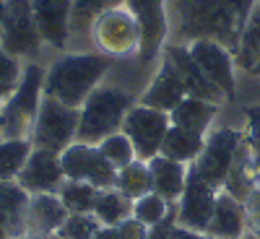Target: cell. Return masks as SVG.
Masks as SVG:
<instances>
[{
    "label": "cell",
    "mask_w": 260,
    "mask_h": 239,
    "mask_svg": "<svg viewBox=\"0 0 260 239\" xmlns=\"http://www.w3.org/2000/svg\"><path fill=\"white\" fill-rule=\"evenodd\" d=\"M255 3H257V8H260V0H255Z\"/></svg>",
    "instance_id": "obj_47"
},
{
    "label": "cell",
    "mask_w": 260,
    "mask_h": 239,
    "mask_svg": "<svg viewBox=\"0 0 260 239\" xmlns=\"http://www.w3.org/2000/svg\"><path fill=\"white\" fill-rule=\"evenodd\" d=\"M115 229H117L120 239H146V236H148V231H151L143 221H138V219H136V216H127V219H125L122 224H117Z\"/></svg>",
    "instance_id": "obj_35"
},
{
    "label": "cell",
    "mask_w": 260,
    "mask_h": 239,
    "mask_svg": "<svg viewBox=\"0 0 260 239\" xmlns=\"http://www.w3.org/2000/svg\"><path fill=\"white\" fill-rule=\"evenodd\" d=\"M216 195H219V187L208 185L190 166L185 192L177 200V226L185 231H192V234H206V229L211 224V216H213Z\"/></svg>",
    "instance_id": "obj_12"
},
{
    "label": "cell",
    "mask_w": 260,
    "mask_h": 239,
    "mask_svg": "<svg viewBox=\"0 0 260 239\" xmlns=\"http://www.w3.org/2000/svg\"><path fill=\"white\" fill-rule=\"evenodd\" d=\"M175 211H177V203L164 200L161 195H156L154 190L146 192V195H141L138 200H133V216H136L138 221H143L148 229L156 226V224H161L167 216L175 213Z\"/></svg>",
    "instance_id": "obj_30"
},
{
    "label": "cell",
    "mask_w": 260,
    "mask_h": 239,
    "mask_svg": "<svg viewBox=\"0 0 260 239\" xmlns=\"http://www.w3.org/2000/svg\"><path fill=\"white\" fill-rule=\"evenodd\" d=\"M252 8L255 0H175L169 6V26L175 21L172 42L190 45L195 39H211L237 52Z\"/></svg>",
    "instance_id": "obj_1"
},
{
    "label": "cell",
    "mask_w": 260,
    "mask_h": 239,
    "mask_svg": "<svg viewBox=\"0 0 260 239\" xmlns=\"http://www.w3.org/2000/svg\"><path fill=\"white\" fill-rule=\"evenodd\" d=\"M6 99H8V94H6V91H0V104H3Z\"/></svg>",
    "instance_id": "obj_44"
},
{
    "label": "cell",
    "mask_w": 260,
    "mask_h": 239,
    "mask_svg": "<svg viewBox=\"0 0 260 239\" xmlns=\"http://www.w3.org/2000/svg\"><path fill=\"white\" fill-rule=\"evenodd\" d=\"M34 151L31 138H3L0 141V182H13Z\"/></svg>",
    "instance_id": "obj_26"
},
{
    "label": "cell",
    "mask_w": 260,
    "mask_h": 239,
    "mask_svg": "<svg viewBox=\"0 0 260 239\" xmlns=\"http://www.w3.org/2000/svg\"><path fill=\"white\" fill-rule=\"evenodd\" d=\"M247 234V208L245 200L234 198L226 190H219L211 224L206 229V236L211 239H242Z\"/></svg>",
    "instance_id": "obj_18"
},
{
    "label": "cell",
    "mask_w": 260,
    "mask_h": 239,
    "mask_svg": "<svg viewBox=\"0 0 260 239\" xmlns=\"http://www.w3.org/2000/svg\"><path fill=\"white\" fill-rule=\"evenodd\" d=\"M242 239H260V236H255V234H250V231H247V234H245Z\"/></svg>",
    "instance_id": "obj_45"
},
{
    "label": "cell",
    "mask_w": 260,
    "mask_h": 239,
    "mask_svg": "<svg viewBox=\"0 0 260 239\" xmlns=\"http://www.w3.org/2000/svg\"><path fill=\"white\" fill-rule=\"evenodd\" d=\"M21 73H24V62L0 47V91L11 94L21 81Z\"/></svg>",
    "instance_id": "obj_33"
},
{
    "label": "cell",
    "mask_w": 260,
    "mask_h": 239,
    "mask_svg": "<svg viewBox=\"0 0 260 239\" xmlns=\"http://www.w3.org/2000/svg\"><path fill=\"white\" fill-rule=\"evenodd\" d=\"M65 219H68V208L62 206L57 192H42L29 198V216H26L29 234H39V236L57 234Z\"/></svg>",
    "instance_id": "obj_20"
},
{
    "label": "cell",
    "mask_w": 260,
    "mask_h": 239,
    "mask_svg": "<svg viewBox=\"0 0 260 239\" xmlns=\"http://www.w3.org/2000/svg\"><path fill=\"white\" fill-rule=\"evenodd\" d=\"M190 55L198 62V68L206 73V78L224 94L226 101L237 99V62L234 52L226 50L219 42L211 39H195L190 42Z\"/></svg>",
    "instance_id": "obj_13"
},
{
    "label": "cell",
    "mask_w": 260,
    "mask_h": 239,
    "mask_svg": "<svg viewBox=\"0 0 260 239\" xmlns=\"http://www.w3.org/2000/svg\"><path fill=\"white\" fill-rule=\"evenodd\" d=\"M203 143H206L203 133H192V130H187V127L169 125L159 154L167 156V159L182 161V164H195V159H198L201 151H203Z\"/></svg>",
    "instance_id": "obj_23"
},
{
    "label": "cell",
    "mask_w": 260,
    "mask_h": 239,
    "mask_svg": "<svg viewBox=\"0 0 260 239\" xmlns=\"http://www.w3.org/2000/svg\"><path fill=\"white\" fill-rule=\"evenodd\" d=\"M148 169H151V185H154V192L161 195L164 200L169 203H177L185 192V185H187V172H190V164H182V161H175V159H167V156H154L148 161Z\"/></svg>",
    "instance_id": "obj_21"
},
{
    "label": "cell",
    "mask_w": 260,
    "mask_h": 239,
    "mask_svg": "<svg viewBox=\"0 0 260 239\" xmlns=\"http://www.w3.org/2000/svg\"><path fill=\"white\" fill-rule=\"evenodd\" d=\"M29 198L31 195L13 182H0V239H18L29 234Z\"/></svg>",
    "instance_id": "obj_19"
},
{
    "label": "cell",
    "mask_w": 260,
    "mask_h": 239,
    "mask_svg": "<svg viewBox=\"0 0 260 239\" xmlns=\"http://www.w3.org/2000/svg\"><path fill=\"white\" fill-rule=\"evenodd\" d=\"M94 216L102 221V226H117L127 216H133V200H127L117 187H104L96 192Z\"/></svg>",
    "instance_id": "obj_25"
},
{
    "label": "cell",
    "mask_w": 260,
    "mask_h": 239,
    "mask_svg": "<svg viewBox=\"0 0 260 239\" xmlns=\"http://www.w3.org/2000/svg\"><path fill=\"white\" fill-rule=\"evenodd\" d=\"M34 21L42 34V42L62 52L71 45V18H73V0H31Z\"/></svg>",
    "instance_id": "obj_14"
},
{
    "label": "cell",
    "mask_w": 260,
    "mask_h": 239,
    "mask_svg": "<svg viewBox=\"0 0 260 239\" xmlns=\"http://www.w3.org/2000/svg\"><path fill=\"white\" fill-rule=\"evenodd\" d=\"M175 239H206V234H192V231H185V229H175Z\"/></svg>",
    "instance_id": "obj_39"
},
{
    "label": "cell",
    "mask_w": 260,
    "mask_h": 239,
    "mask_svg": "<svg viewBox=\"0 0 260 239\" xmlns=\"http://www.w3.org/2000/svg\"><path fill=\"white\" fill-rule=\"evenodd\" d=\"M169 125H172L169 112H161V110H154V107H146V104L136 101L130 107V112L125 115L122 133L136 146L138 159L151 161L154 156H159Z\"/></svg>",
    "instance_id": "obj_9"
},
{
    "label": "cell",
    "mask_w": 260,
    "mask_h": 239,
    "mask_svg": "<svg viewBox=\"0 0 260 239\" xmlns=\"http://www.w3.org/2000/svg\"><path fill=\"white\" fill-rule=\"evenodd\" d=\"M125 6V0H73V18H71V42L91 34L94 21L110 8Z\"/></svg>",
    "instance_id": "obj_27"
},
{
    "label": "cell",
    "mask_w": 260,
    "mask_h": 239,
    "mask_svg": "<svg viewBox=\"0 0 260 239\" xmlns=\"http://www.w3.org/2000/svg\"><path fill=\"white\" fill-rule=\"evenodd\" d=\"M3 18H6V0H0V37H3Z\"/></svg>",
    "instance_id": "obj_40"
},
{
    "label": "cell",
    "mask_w": 260,
    "mask_h": 239,
    "mask_svg": "<svg viewBox=\"0 0 260 239\" xmlns=\"http://www.w3.org/2000/svg\"><path fill=\"white\" fill-rule=\"evenodd\" d=\"M206 239H211V236H206Z\"/></svg>",
    "instance_id": "obj_48"
},
{
    "label": "cell",
    "mask_w": 260,
    "mask_h": 239,
    "mask_svg": "<svg viewBox=\"0 0 260 239\" xmlns=\"http://www.w3.org/2000/svg\"><path fill=\"white\" fill-rule=\"evenodd\" d=\"M136 104V99L130 96V91L120 89L112 83H102L89 94L81 104V120H78V143H102L107 135L120 133L125 115L130 112V107Z\"/></svg>",
    "instance_id": "obj_3"
},
{
    "label": "cell",
    "mask_w": 260,
    "mask_h": 239,
    "mask_svg": "<svg viewBox=\"0 0 260 239\" xmlns=\"http://www.w3.org/2000/svg\"><path fill=\"white\" fill-rule=\"evenodd\" d=\"M245 208H247V231L260 236V185L247 195Z\"/></svg>",
    "instance_id": "obj_34"
},
{
    "label": "cell",
    "mask_w": 260,
    "mask_h": 239,
    "mask_svg": "<svg viewBox=\"0 0 260 239\" xmlns=\"http://www.w3.org/2000/svg\"><path fill=\"white\" fill-rule=\"evenodd\" d=\"M94 239H120V234H117V229H115V226H102V229H99V234H96Z\"/></svg>",
    "instance_id": "obj_38"
},
{
    "label": "cell",
    "mask_w": 260,
    "mask_h": 239,
    "mask_svg": "<svg viewBox=\"0 0 260 239\" xmlns=\"http://www.w3.org/2000/svg\"><path fill=\"white\" fill-rule=\"evenodd\" d=\"M260 60V8L255 3L247 24L242 29V37H240V45H237V52H234V62H237V71L242 73H252V68Z\"/></svg>",
    "instance_id": "obj_24"
},
{
    "label": "cell",
    "mask_w": 260,
    "mask_h": 239,
    "mask_svg": "<svg viewBox=\"0 0 260 239\" xmlns=\"http://www.w3.org/2000/svg\"><path fill=\"white\" fill-rule=\"evenodd\" d=\"M245 133L255 141H260V104L252 107V110H247V127H245Z\"/></svg>",
    "instance_id": "obj_37"
},
{
    "label": "cell",
    "mask_w": 260,
    "mask_h": 239,
    "mask_svg": "<svg viewBox=\"0 0 260 239\" xmlns=\"http://www.w3.org/2000/svg\"><path fill=\"white\" fill-rule=\"evenodd\" d=\"M221 104H213V101H206V99H195V96H185L175 110L169 112V120L172 125L177 127H187L192 133H208L216 122V115H219Z\"/></svg>",
    "instance_id": "obj_22"
},
{
    "label": "cell",
    "mask_w": 260,
    "mask_h": 239,
    "mask_svg": "<svg viewBox=\"0 0 260 239\" xmlns=\"http://www.w3.org/2000/svg\"><path fill=\"white\" fill-rule=\"evenodd\" d=\"M45 239H62V236H57V234H50V236H45Z\"/></svg>",
    "instance_id": "obj_46"
},
{
    "label": "cell",
    "mask_w": 260,
    "mask_h": 239,
    "mask_svg": "<svg viewBox=\"0 0 260 239\" xmlns=\"http://www.w3.org/2000/svg\"><path fill=\"white\" fill-rule=\"evenodd\" d=\"M45 71L39 62H24L18 86L0 104L6 138H31V130L39 115V104L45 96Z\"/></svg>",
    "instance_id": "obj_4"
},
{
    "label": "cell",
    "mask_w": 260,
    "mask_h": 239,
    "mask_svg": "<svg viewBox=\"0 0 260 239\" xmlns=\"http://www.w3.org/2000/svg\"><path fill=\"white\" fill-rule=\"evenodd\" d=\"M6 138V133H3V117H0V141Z\"/></svg>",
    "instance_id": "obj_43"
},
{
    "label": "cell",
    "mask_w": 260,
    "mask_h": 239,
    "mask_svg": "<svg viewBox=\"0 0 260 239\" xmlns=\"http://www.w3.org/2000/svg\"><path fill=\"white\" fill-rule=\"evenodd\" d=\"M112 60L102 52H65L45 71V96H52L68 107H78L102 86Z\"/></svg>",
    "instance_id": "obj_2"
},
{
    "label": "cell",
    "mask_w": 260,
    "mask_h": 239,
    "mask_svg": "<svg viewBox=\"0 0 260 239\" xmlns=\"http://www.w3.org/2000/svg\"><path fill=\"white\" fill-rule=\"evenodd\" d=\"M96 192L99 187L81 182V180H62L57 198L62 200V206L68 208V213H94V203H96Z\"/></svg>",
    "instance_id": "obj_29"
},
{
    "label": "cell",
    "mask_w": 260,
    "mask_h": 239,
    "mask_svg": "<svg viewBox=\"0 0 260 239\" xmlns=\"http://www.w3.org/2000/svg\"><path fill=\"white\" fill-rule=\"evenodd\" d=\"M115 187L125 195L127 200H138L141 195L151 192V190H154V185H151L148 161L136 159L133 164H127V166L117 169V182H115Z\"/></svg>",
    "instance_id": "obj_28"
},
{
    "label": "cell",
    "mask_w": 260,
    "mask_h": 239,
    "mask_svg": "<svg viewBox=\"0 0 260 239\" xmlns=\"http://www.w3.org/2000/svg\"><path fill=\"white\" fill-rule=\"evenodd\" d=\"M102 229V221L94 213H68L65 224L60 226L57 236L62 239H94Z\"/></svg>",
    "instance_id": "obj_32"
},
{
    "label": "cell",
    "mask_w": 260,
    "mask_h": 239,
    "mask_svg": "<svg viewBox=\"0 0 260 239\" xmlns=\"http://www.w3.org/2000/svg\"><path fill=\"white\" fill-rule=\"evenodd\" d=\"M60 161H62L65 180H81L99 190L115 187V182H117V169L102 156L99 146L76 141L73 146H68L60 154Z\"/></svg>",
    "instance_id": "obj_11"
},
{
    "label": "cell",
    "mask_w": 260,
    "mask_h": 239,
    "mask_svg": "<svg viewBox=\"0 0 260 239\" xmlns=\"http://www.w3.org/2000/svg\"><path fill=\"white\" fill-rule=\"evenodd\" d=\"M175 229H177V211L169 213L161 224L151 226V231H148L146 239H175Z\"/></svg>",
    "instance_id": "obj_36"
},
{
    "label": "cell",
    "mask_w": 260,
    "mask_h": 239,
    "mask_svg": "<svg viewBox=\"0 0 260 239\" xmlns=\"http://www.w3.org/2000/svg\"><path fill=\"white\" fill-rule=\"evenodd\" d=\"M252 78H260V60H257V65H255V68H252V73H250Z\"/></svg>",
    "instance_id": "obj_41"
},
{
    "label": "cell",
    "mask_w": 260,
    "mask_h": 239,
    "mask_svg": "<svg viewBox=\"0 0 260 239\" xmlns=\"http://www.w3.org/2000/svg\"><path fill=\"white\" fill-rule=\"evenodd\" d=\"M125 8L136 16L141 29V62L161 57L169 42V3L167 0H125Z\"/></svg>",
    "instance_id": "obj_10"
},
{
    "label": "cell",
    "mask_w": 260,
    "mask_h": 239,
    "mask_svg": "<svg viewBox=\"0 0 260 239\" xmlns=\"http://www.w3.org/2000/svg\"><path fill=\"white\" fill-rule=\"evenodd\" d=\"M91 42L96 52L107 55L110 60H122V57H138L141 52V29L136 16L125 6L104 11L91 26Z\"/></svg>",
    "instance_id": "obj_5"
},
{
    "label": "cell",
    "mask_w": 260,
    "mask_h": 239,
    "mask_svg": "<svg viewBox=\"0 0 260 239\" xmlns=\"http://www.w3.org/2000/svg\"><path fill=\"white\" fill-rule=\"evenodd\" d=\"M0 47L21 62H34L42 52L45 42L37 29L31 0H6V18H3V37Z\"/></svg>",
    "instance_id": "obj_8"
},
{
    "label": "cell",
    "mask_w": 260,
    "mask_h": 239,
    "mask_svg": "<svg viewBox=\"0 0 260 239\" xmlns=\"http://www.w3.org/2000/svg\"><path fill=\"white\" fill-rule=\"evenodd\" d=\"M242 141H245V127H232V125L211 127L206 133V143H203L201 156L190 166L198 172L208 185L221 190Z\"/></svg>",
    "instance_id": "obj_7"
},
{
    "label": "cell",
    "mask_w": 260,
    "mask_h": 239,
    "mask_svg": "<svg viewBox=\"0 0 260 239\" xmlns=\"http://www.w3.org/2000/svg\"><path fill=\"white\" fill-rule=\"evenodd\" d=\"M185 96H187V91H185L180 73L175 71V65L167 57H161L154 78H151V83L146 86V91L141 94L138 101L146 107H154V110H161V112H172Z\"/></svg>",
    "instance_id": "obj_17"
},
{
    "label": "cell",
    "mask_w": 260,
    "mask_h": 239,
    "mask_svg": "<svg viewBox=\"0 0 260 239\" xmlns=\"http://www.w3.org/2000/svg\"><path fill=\"white\" fill-rule=\"evenodd\" d=\"M78 120H81L78 107H68L52 96H42L39 115L31 130L34 148H47V151H55V154H62L68 146L76 143Z\"/></svg>",
    "instance_id": "obj_6"
},
{
    "label": "cell",
    "mask_w": 260,
    "mask_h": 239,
    "mask_svg": "<svg viewBox=\"0 0 260 239\" xmlns=\"http://www.w3.org/2000/svg\"><path fill=\"white\" fill-rule=\"evenodd\" d=\"M161 57H167L172 65H175V71L180 73V78H182V83H185L187 96L206 99V101H213V104H226L224 94L206 78V73L198 68V62L192 60L187 45H182V42H167Z\"/></svg>",
    "instance_id": "obj_15"
},
{
    "label": "cell",
    "mask_w": 260,
    "mask_h": 239,
    "mask_svg": "<svg viewBox=\"0 0 260 239\" xmlns=\"http://www.w3.org/2000/svg\"><path fill=\"white\" fill-rule=\"evenodd\" d=\"M18 239H45V236H39V234H24V236H18Z\"/></svg>",
    "instance_id": "obj_42"
},
{
    "label": "cell",
    "mask_w": 260,
    "mask_h": 239,
    "mask_svg": "<svg viewBox=\"0 0 260 239\" xmlns=\"http://www.w3.org/2000/svg\"><path fill=\"white\" fill-rule=\"evenodd\" d=\"M62 161L60 154L47 148H34L29 161L24 164L16 182L24 187L29 195H42V192H57L62 185Z\"/></svg>",
    "instance_id": "obj_16"
},
{
    "label": "cell",
    "mask_w": 260,
    "mask_h": 239,
    "mask_svg": "<svg viewBox=\"0 0 260 239\" xmlns=\"http://www.w3.org/2000/svg\"><path fill=\"white\" fill-rule=\"evenodd\" d=\"M99 146V151H102V156L110 161L115 169H122V166H127V164H133L136 159H138V154H136V146L130 143V138L122 133H112V135H107L102 143H96Z\"/></svg>",
    "instance_id": "obj_31"
}]
</instances>
